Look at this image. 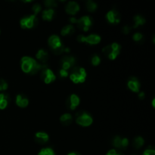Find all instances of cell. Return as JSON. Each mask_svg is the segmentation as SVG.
<instances>
[{
	"mask_svg": "<svg viewBox=\"0 0 155 155\" xmlns=\"http://www.w3.org/2000/svg\"><path fill=\"white\" fill-rule=\"evenodd\" d=\"M44 65L45 64L39 63L33 58L28 56H24L21 60V67L22 71L25 74H32V75L36 74V73L41 71Z\"/></svg>",
	"mask_w": 155,
	"mask_h": 155,
	"instance_id": "1",
	"label": "cell"
},
{
	"mask_svg": "<svg viewBox=\"0 0 155 155\" xmlns=\"http://www.w3.org/2000/svg\"><path fill=\"white\" fill-rule=\"evenodd\" d=\"M48 43L54 54H61L64 52L65 46L62 43L60 37L57 35H51L48 38Z\"/></svg>",
	"mask_w": 155,
	"mask_h": 155,
	"instance_id": "2",
	"label": "cell"
},
{
	"mask_svg": "<svg viewBox=\"0 0 155 155\" xmlns=\"http://www.w3.org/2000/svg\"><path fill=\"white\" fill-rule=\"evenodd\" d=\"M87 74L86 70L80 67H74L71 70V74L70 75V79L74 83H83L86 80Z\"/></svg>",
	"mask_w": 155,
	"mask_h": 155,
	"instance_id": "3",
	"label": "cell"
},
{
	"mask_svg": "<svg viewBox=\"0 0 155 155\" xmlns=\"http://www.w3.org/2000/svg\"><path fill=\"white\" fill-rule=\"evenodd\" d=\"M120 51V45L117 42L107 45L102 49V52L106 56H107L110 60H114L117 58Z\"/></svg>",
	"mask_w": 155,
	"mask_h": 155,
	"instance_id": "4",
	"label": "cell"
},
{
	"mask_svg": "<svg viewBox=\"0 0 155 155\" xmlns=\"http://www.w3.org/2000/svg\"><path fill=\"white\" fill-rule=\"evenodd\" d=\"M93 122L92 116L85 111H80L76 114V123L82 127H89Z\"/></svg>",
	"mask_w": 155,
	"mask_h": 155,
	"instance_id": "5",
	"label": "cell"
},
{
	"mask_svg": "<svg viewBox=\"0 0 155 155\" xmlns=\"http://www.w3.org/2000/svg\"><path fill=\"white\" fill-rule=\"evenodd\" d=\"M40 71V78L45 83L49 84V83H52L55 80L56 76L54 75V72L45 64L42 67Z\"/></svg>",
	"mask_w": 155,
	"mask_h": 155,
	"instance_id": "6",
	"label": "cell"
},
{
	"mask_svg": "<svg viewBox=\"0 0 155 155\" xmlns=\"http://www.w3.org/2000/svg\"><path fill=\"white\" fill-rule=\"evenodd\" d=\"M37 24L38 19L34 15L21 18L20 21V25L23 29H32L36 27Z\"/></svg>",
	"mask_w": 155,
	"mask_h": 155,
	"instance_id": "7",
	"label": "cell"
},
{
	"mask_svg": "<svg viewBox=\"0 0 155 155\" xmlns=\"http://www.w3.org/2000/svg\"><path fill=\"white\" fill-rule=\"evenodd\" d=\"M77 39L79 42H85L89 45H97L101 41V36L97 34H90L87 36L79 35Z\"/></svg>",
	"mask_w": 155,
	"mask_h": 155,
	"instance_id": "8",
	"label": "cell"
},
{
	"mask_svg": "<svg viewBox=\"0 0 155 155\" xmlns=\"http://www.w3.org/2000/svg\"><path fill=\"white\" fill-rule=\"evenodd\" d=\"M92 23H93V21H92V18L86 15V16L81 17L80 19H77V24L80 30L86 32L92 27Z\"/></svg>",
	"mask_w": 155,
	"mask_h": 155,
	"instance_id": "9",
	"label": "cell"
},
{
	"mask_svg": "<svg viewBox=\"0 0 155 155\" xmlns=\"http://www.w3.org/2000/svg\"><path fill=\"white\" fill-rule=\"evenodd\" d=\"M76 60L73 56H64L60 61V65L61 69L68 71L69 69L72 68L75 64Z\"/></svg>",
	"mask_w": 155,
	"mask_h": 155,
	"instance_id": "10",
	"label": "cell"
},
{
	"mask_svg": "<svg viewBox=\"0 0 155 155\" xmlns=\"http://www.w3.org/2000/svg\"><path fill=\"white\" fill-rule=\"evenodd\" d=\"M112 144L115 148H118V149L124 150L128 147L129 140L127 138H121L120 136H117L113 139Z\"/></svg>",
	"mask_w": 155,
	"mask_h": 155,
	"instance_id": "11",
	"label": "cell"
},
{
	"mask_svg": "<svg viewBox=\"0 0 155 155\" xmlns=\"http://www.w3.org/2000/svg\"><path fill=\"white\" fill-rule=\"evenodd\" d=\"M80 99L79 96L76 94H72L68 98L66 101V106L70 110H75L76 107L80 104Z\"/></svg>",
	"mask_w": 155,
	"mask_h": 155,
	"instance_id": "12",
	"label": "cell"
},
{
	"mask_svg": "<svg viewBox=\"0 0 155 155\" xmlns=\"http://www.w3.org/2000/svg\"><path fill=\"white\" fill-rule=\"evenodd\" d=\"M106 18L110 24H116L120 21V15L117 10L112 9L107 12L106 15Z\"/></svg>",
	"mask_w": 155,
	"mask_h": 155,
	"instance_id": "13",
	"label": "cell"
},
{
	"mask_svg": "<svg viewBox=\"0 0 155 155\" xmlns=\"http://www.w3.org/2000/svg\"><path fill=\"white\" fill-rule=\"evenodd\" d=\"M127 86L130 90L134 92H139L141 88V85L139 80L134 77H132L129 79L128 82H127Z\"/></svg>",
	"mask_w": 155,
	"mask_h": 155,
	"instance_id": "14",
	"label": "cell"
},
{
	"mask_svg": "<svg viewBox=\"0 0 155 155\" xmlns=\"http://www.w3.org/2000/svg\"><path fill=\"white\" fill-rule=\"evenodd\" d=\"M65 11L68 15H75L80 11V5L77 2L71 1L65 6Z\"/></svg>",
	"mask_w": 155,
	"mask_h": 155,
	"instance_id": "15",
	"label": "cell"
},
{
	"mask_svg": "<svg viewBox=\"0 0 155 155\" xmlns=\"http://www.w3.org/2000/svg\"><path fill=\"white\" fill-rule=\"evenodd\" d=\"M34 139L37 143L43 145L48 142V139H49V136L45 132H38L35 134Z\"/></svg>",
	"mask_w": 155,
	"mask_h": 155,
	"instance_id": "16",
	"label": "cell"
},
{
	"mask_svg": "<svg viewBox=\"0 0 155 155\" xmlns=\"http://www.w3.org/2000/svg\"><path fill=\"white\" fill-rule=\"evenodd\" d=\"M15 101H16L17 105L20 107H22V108L27 107L29 104V99L24 94H19V95H17Z\"/></svg>",
	"mask_w": 155,
	"mask_h": 155,
	"instance_id": "17",
	"label": "cell"
},
{
	"mask_svg": "<svg viewBox=\"0 0 155 155\" xmlns=\"http://www.w3.org/2000/svg\"><path fill=\"white\" fill-rule=\"evenodd\" d=\"M36 58L39 61V63L42 64H45L46 61L48 60V54L45 49L40 48L36 53Z\"/></svg>",
	"mask_w": 155,
	"mask_h": 155,
	"instance_id": "18",
	"label": "cell"
},
{
	"mask_svg": "<svg viewBox=\"0 0 155 155\" xmlns=\"http://www.w3.org/2000/svg\"><path fill=\"white\" fill-rule=\"evenodd\" d=\"M54 15V10L51 8H48L44 10L42 13V18L44 21H50L53 19Z\"/></svg>",
	"mask_w": 155,
	"mask_h": 155,
	"instance_id": "19",
	"label": "cell"
},
{
	"mask_svg": "<svg viewBox=\"0 0 155 155\" xmlns=\"http://www.w3.org/2000/svg\"><path fill=\"white\" fill-rule=\"evenodd\" d=\"M74 27L72 24H68V25L64 26L63 28L61 29V34L63 36H70V35H72L74 33Z\"/></svg>",
	"mask_w": 155,
	"mask_h": 155,
	"instance_id": "20",
	"label": "cell"
},
{
	"mask_svg": "<svg viewBox=\"0 0 155 155\" xmlns=\"http://www.w3.org/2000/svg\"><path fill=\"white\" fill-rule=\"evenodd\" d=\"M72 116L70 114H64L61 116L60 122L64 126H69L72 123Z\"/></svg>",
	"mask_w": 155,
	"mask_h": 155,
	"instance_id": "21",
	"label": "cell"
},
{
	"mask_svg": "<svg viewBox=\"0 0 155 155\" xmlns=\"http://www.w3.org/2000/svg\"><path fill=\"white\" fill-rule=\"evenodd\" d=\"M9 101L8 95L5 93H0V109H5Z\"/></svg>",
	"mask_w": 155,
	"mask_h": 155,
	"instance_id": "22",
	"label": "cell"
},
{
	"mask_svg": "<svg viewBox=\"0 0 155 155\" xmlns=\"http://www.w3.org/2000/svg\"><path fill=\"white\" fill-rule=\"evenodd\" d=\"M146 21L144 17L141 16V15H136L134 17V25L133 27L134 28H137V27H140V26H143L145 24Z\"/></svg>",
	"mask_w": 155,
	"mask_h": 155,
	"instance_id": "23",
	"label": "cell"
},
{
	"mask_svg": "<svg viewBox=\"0 0 155 155\" xmlns=\"http://www.w3.org/2000/svg\"><path fill=\"white\" fill-rule=\"evenodd\" d=\"M144 143H145V141H144L143 138L141 137V136H137L133 141V145L136 149H139V148H142Z\"/></svg>",
	"mask_w": 155,
	"mask_h": 155,
	"instance_id": "24",
	"label": "cell"
},
{
	"mask_svg": "<svg viewBox=\"0 0 155 155\" xmlns=\"http://www.w3.org/2000/svg\"><path fill=\"white\" fill-rule=\"evenodd\" d=\"M86 7L89 12H94L96 11L98 5H97V4L95 2L92 1V0H89V1H87L86 2Z\"/></svg>",
	"mask_w": 155,
	"mask_h": 155,
	"instance_id": "25",
	"label": "cell"
},
{
	"mask_svg": "<svg viewBox=\"0 0 155 155\" xmlns=\"http://www.w3.org/2000/svg\"><path fill=\"white\" fill-rule=\"evenodd\" d=\"M38 155H55V153L51 148H44L39 151Z\"/></svg>",
	"mask_w": 155,
	"mask_h": 155,
	"instance_id": "26",
	"label": "cell"
},
{
	"mask_svg": "<svg viewBox=\"0 0 155 155\" xmlns=\"http://www.w3.org/2000/svg\"><path fill=\"white\" fill-rule=\"evenodd\" d=\"M91 62H92V64L94 65V66H98L101 63V58H100L98 54H94V55H92V58H91Z\"/></svg>",
	"mask_w": 155,
	"mask_h": 155,
	"instance_id": "27",
	"label": "cell"
},
{
	"mask_svg": "<svg viewBox=\"0 0 155 155\" xmlns=\"http://www.w3.org/2000/svg\"><path fill=\"white\" fill-rule=\"evenodd\" d=\"M44 4L48 8L53 9V8H55L57 6V3L54 0H46L44 2Z\"/></svg>",
	"mask_w": 155,
	"mask_h": 155,
	"instance_id": "28",
	"label": "cell"
},
{
	"mask_svg": "<svg viewBox=\"0 0 155 155\" xmlns=\"http://www.w3.org/2000/svg\"><path fill=\"white\" fill-rule=\"evenodd\" d=\"M133 39L135 42H142L143 41V35L140 33H136L133 36Z\"/></svg>",
	"mask_w": 155,
	"mask_h": 155,
	"instance_id": "29",
	"label": "cell"
},
{
	"mask_svg": "<svg viewBox=\"0 0 155 155\" xmlns=\"http://www.w3.org/2000/svg\"><path fill=\"white\" fill-rule=\"evenodd\" d=\"M8 83L4 79H0V91H5L8 89Z\"/></svg>",
	"mask_w": 155,
	"mask_h": 155,
	"instance_id": "30",
	"label": "cell"
},
{
	"mask_svg": "<svg viewBox=\"0 0 155 155\" xmlns=\"http://www.w3.org/2000/svg\"><path fill=\"white\" fill-rule=\"evenodd\" d=\"M41 9H42V7H41V5L39 4L33 5V8H32V10H33V12H34V14H33V15H36H36H37V14H39V12H40Z\"/></svg>",
	"mask_w": 155,
	"mask_h": 155,
	"instance_id": "31",
	"label": "cell"
},
{
	"mask_svg": "<svg viewBox=\"0 0 155 155\" xmlns=\"http://www.w3.org/2000/svg\"><path fill=\"white\" fill-rule=\"evenodd\" d=\"M142 155H155V151L154 148H153V147L148 148V149H146L144 151L143 154Z\"/></svg>",
	"mask_w": 155,
	"mask_h": 155,
	"instance_id": "32",
	"label": "cell"
},
{
	"mask_svg": "<svg viewBox=\"0 0 155 155\" xmlns=\"http://www.w3.org/2000/svg\"><path fill=\"white\" fill-rule=\"evenodd\" d=\"M68 74H69V73L66 70L61 69V68L59 70V75H60L61 78H66L68 76Z\"/></svg>",
	"mask_w": 155,
	"mask_h": 155,
	"instance_id": "33",
	"label": "cell"
},
{
	"mask_svg": "<svg viewBox=\"0 0 155 155\" xmlns=\"http://www.w3.org/2000/svg\"><path fill=\"white\" fill-rule=\"evenodd\" d=\"M132 27H130V26H124L122 28V32L124 33V34H129L130 32L131 31Z\"/></svg>",
	"mask_w": 155,
	"mask_h": 155,
	"instance_id": "34",
	"label": "cell"
},
{
	"mask_svg": "<svg viewBox=\"0 0 155 155\" xmlns=\"http://www.w3.org/2000/svg\"><path fill=\"white\" fill-rule=\"evenodd\" d=\"M106 155H123V154H121L120 152H119V151H117V150L111 149L107 153V154Z\"/></svg>",
	"mask_w": 155,
	"mask_h": 155,
	"instance_id": "35",
	"label": "cell"
},
{
	"mask_svg": "<svg viewBox=\"0 0 155 155\" xmlns=\"http://www.w3.org/2000/svg\"><path fill=\"white\" fill-rule=\"evenodd\" d=\"M69 21L71 24H77V19L76 18H71L69 19Z\"/></svg>",
	"mask_w": 155,
	"mask_h": 155,
	"instance_id": "36",
	"label": "cell"
},
{
	"mask_svg": "<svg viewBox=\"0 0 155 155\" xmlns=\"http://www.w3.org/2000/svg\"><path fill=\"white\" fill-rule=\"evenodd\" d=\"M145 92H139V98H140V99H144V98H145Z\"/></svg>",
	"mask_w": 155,
	"mask_h": 155,
	"instance_id": "37",
	"label": "cell"
},
{
	"mask_svg": "<svg viewBox=\"0 0 155 155\" xmlns=\"http://www.w3.org/2000/svg\"><path fill=\"white\" fill-rule=\"evenodd\" d=\"M68 155H80V154H78V153H77V152H71V153H69Z\"/></svg>",
	"mask_w": 155,
	"mask_h": 155,
	"instance_id": "38",
	"label": "cell"
},
{
	"mask_svg": "<svg viewBox=\"0 0 155 155\" xmlns=\"http://www.w3.org/2000/svg\"><path fill=\"white\" fill-rule=\"evenodd\" d=\"M154 101H155V99L154 98H153V101H152V105H153V107H155V105H154Z\"/></svg>",
	"mask_w": 155,
	"mask_h": 155,
	"instance_id": "39",
	"label": "cell"
},
{
	"mask_svg": "<svg viewBox=\"0 0 155 155\" xmlns=\"http://www.w3.org/2000/svg\"><path fill=\"white\" fill-rule=\"evenodd\" d=\"M132 155H137V154H132Z\"/></svg>",
	"mask_w": 155,
	"mask_h": 155,
	"instance_id": "40",
	"label": "cell"
}]
</instances>
